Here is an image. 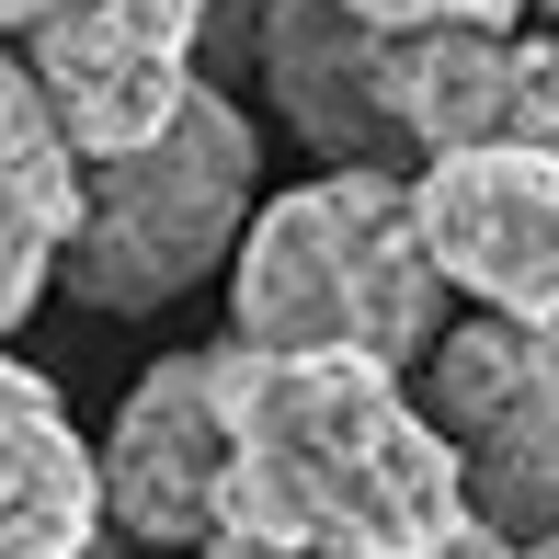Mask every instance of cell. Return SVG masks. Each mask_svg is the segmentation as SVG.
I'll return each mask as SVG.
<instances>
[{
	"instance_id": "11",
	"label": "cell",
	"mask_w": 559,
	"mask_h": 559,
	"mask_svg": "<svg viewBox=\"0 0 559 559\" xmlns=\"http://www.w3.org/2000/svg\"><path fill=\"white\" fill-rule=\"evenodd\" d=\"M69 217H81V160L58 148V126H46L23 58L0 46V332L58 286Z\"/></svg>"
},
{
	"instance_id": "7",
	"label": "cell",
	"mask_w": 559,
	"mask_h": 559,
	"mask_svg": "<svg viewBox=\"0 0 559 559\" xmlns=\"http://www.w3.org/2000/svg\"><path fill=\"white\" fill-rule=\"evenodd\" d=\"M412 228L445 297H479V320L559 332V160H423L412 171Z\"/></svg>"
},
{
	"instance_id": "10",
	"label": "cell",
	"mask_w": 559,
	"mask_h": 559,
	"mask_svg": "<svg viewBox=\"0 0 559 559\" xmlns=\"http://www.w3.org/2000/svg\"><path fill=\"white\" fill-rule=\"evenodd\" d=\"M92 537H104L92 435L23 354H0V559H92Z\"/></svg>"
},
{
	"instance_id": "13",
	"label": "cell",
	"mask_w": 559,
	"mask_h": 559,
	"mask_svg": "<svg viewBox=\"0 0 559 559\" xmlns=\"http://www.w3.org/2000/svg\"><path fill=\"white\" fill-rule=\"evenodd\" d=\"M69 0H0V46H23V35H46Z\"/></svg>"
},
{
	"instance_id": "3",
	"label": "cell",
	"mask_w": 559,
	"mask_h": 559,
	"mask_svg": "<svg viewBox=\"0 0 559 559\" xmlns=\"http://www.w3.org/2000/svg\"><path fill=\"white\" fill-rule=\"evenodd\" d=\"M251 171H263L251 115L228 104L217 81H194L183 115H171L148 148L81 171V217H69L58 286L81 297V309H104V320H138V309L194 297L206 274H228L251 206H263V194H251Z\"/></svg>"
},
{
	"instance_id": "4",
	"label": "cell",
	"mask_w": 559,
	"mask_h": 559,
	"mask_svg": "<svg viewBox=\"0 0 559 559\" xmlns=\"http://www.w3.org/2000/svg\"><path fill=\"white\" fill-rule=\"evenodd\" d=\"M412 400L456 456V502L479 537L502 548L559 537V332L445 320Z\"/></svg>"
},
{
	"instance_id": "15",
	"label": "cell",
	"mask_w": 559,
	"mask_h": 559,
	"mask_svg": "<svg viewBox=\"0 0 559 559\" xmlns=\"http://www.w3.org/2000/svg\"><path fill=\"white\" fill-rule=\"evenodd\" d=\"M435 559H525V548H502V537H479V525H468V537H456V548H435Z\"/></svg>"
},
{
	"instance_id": "1",
	"label": "cell",
	"mask_w": 559,
	"mask_h": 559,
	"mask_svg": "<svg viewBox=\"0 0 559 559\" xmlns=\"http://www.w3.org/2000/svg\"><path fill=\"white\" fill-rule=\"evenodd\" d=\"M217 435H228V537L320 548V559H435L468 537L456 456L423 423L412 377L354 354H240L217 343Z\"/></svg>"
},
{
	"instance_id": "2",
	"label": "cell",
	"mask_w": 559,
	"mask_h": 559,
	"mask_svg": "<svg viewBox=\"0 0 559 559\" xmlns=\"http://www.w3.org/2000/svg\"><path fill=\"white\" fill-rule=\"evenodd\" d=\"M445 332V286L412 228V171H320L263 194L228 251V343L240 354H354L412 377Z\"/></svg>"
},
{
	"instance_id": "12",
	"label": "cell",
	"mask_w": 559,
	"mask_h": 559,
	"mask_svg": "<svg viewBox=\"0 0 559 559\" xmlns=\"http://www.w3.org/2000/svg\"><path fill=\"white\" fill-rule=\"evenodd\" d=\"M332 12L366 35H502L525 0H332Z\"/></svg>"
},
{
	"instance_id": "8",
	"label": "cell",
	"mask_w": 559,
	"mask_h": 559,
	"mask_svg": "<svg viewBox=\"0 0 559 559\" xmlns=\"http://www.w3.org/2000/svg\"><path fill=\"white\" fill-rule=\"evenodd\" d=\"M104 525L148 548H206L217 537V491H228V435H217V343L206 354H160L126 389L115 435H104Z\"/></svg>"
},
{
	"instance_id": "17",
	"label": "cell",
	"mask_w": 559,
	"mask_h": 559,
	"mask_svg": "<svg viewBox=\"0 0 559 559\" xmlns=\"http://www.w3.org/2000/svg\"><path fill=\"white\" fill-rule=\"evenodd\" d=\"M548 12H559V0H548Z\"/></svg>"
},
{
	"instance_id": "9",
	"label": "cell",
	"mask_w": 559,
	"mask_h": 559,
	"mask_svg": "<svg viewBox=\"0 0 559 559\" xmlns=\"http://www.w3.org/2000/svg\"><path fill=\"white\" fill-rule=\"evenodd\" d=\"M263 81H274V104H286V126L332 171H400L412 160L389 104H377V35L343 23L332 0H274L263 12Z\"/></svg>"
},
{
	"instance_id": "14",
	"label": "cell",
	"mask_w": 559,
	"mask_h": 559,
	"mask_svg": "<svg viewBox=\"0 0 559 559\" xmlns=\"http://www.w3.org/2000/svg\"><path fill=\"white\" fill-rule=\"evenodd\" d=\"M194 559H320V548H274V537H228V525H217Z\"/></svg>"
},
{
	"instance_id": "16",
	"label": "cell",
	"mask_w": 559,
	"mask_h": 559,
	"mask_svg": "<svg viewBox=\"0 0 559 559\" xmlns=\"http://www.w3.org/2000/svg\"><path fill=\"white\" fill-rule=\"evenodd\" d=\"M525 559H559V537H537V548H525Z\"/></svg>"
},
{
	"instance_id": "6",
	"label": "cell",
	"mask_w": 559,
	"mask_h": 559,
	"mask_svg": "<svg viewBox=\"0 0 559 559\" xmlns=\"http://www.w3.org/2000/svg\"><path fill=\"white\" fill-rule=\"evenodd\" d=\"M377 104L412 160H559V35H377Z\"/></svg>"
},
{
	"instance_id": "5",
	"label": "cell",
	"mask_w": 559,
	"mask_h": 559,
	"mask_svg": "<svg viewBox=\"0 0 559 559\" xmlns=\"http://www.w3.org/2000/svg\"><path fill=\"white\" fill-rule=\"evenodd\" d=\"M194 35H206V0H69L46 35H23V81H35L46 126H58L69 160H126L148 148L194 92Z\"/></svg>"
}]
</instances>
